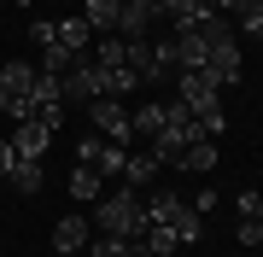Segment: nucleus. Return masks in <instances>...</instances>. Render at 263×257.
<instances>
[{"instance_id": "nucleus-17", "label": "nucleus", "mask_w": 263, "mask_h": 257, "mask_svg": "<svg viewBox=\"0 0 263 257\" xmlns=\"http://www.w3.org/2000/svg\"><path fill=\"white\" fill-rule=\"evenodd\" d=\"M6 181H12L18 193H41V158H12Z\"/></svg>"}, {"instance_id": "nucleus-20", "label": "nucleus", "mask_w": 263, "mask_h": 257, "mask_svg": "<svg viewBox=\"0 0 263 257\" xmlns=\"http://www.w3.org/2000/svg\"><path fill=\"white\" fill-rule=\"evenodd\" d=\"M70 199H76V205L100 199V175H94V164H76V175H70Z\"/></svg>"}, {"instance_id": "nucleus-4", "label": "nucleus", "mask_w": 263, "mask_h": 257, "mask_svg": "<svg viewBox=\"0 0 263 257\" xmlns=\"http://www.w3.org/2000/svg\"><path fill=\"white\" fill-rule=\"evenodd\" d=\"M88 117H94V134H105V141H123V146H135L129 105H123V100H94V105H88Z\"/></svg>"}, {"instance_id": "nucleus-9", "label": "nucleus", "mask_w": 263, "mask_h": 257, "mask_svg": "<svg viewBox=\"0 0 263 257\" xmlns=\"http://www.w3.org/2000/svg\"><path fill=\"white\" fill-rule=\"evenodd\" d=\"M53 41L70 47V53H88V47H94V24H88L82 12H76V18H59V24H53Z\"/></svg>"}, {"instance_id": "nucleus-19", "label": "nucleus", "mask_w": 263, "mask_h": 257, "mask_svg": "<svg viewBox=\"0 0 263 257\" xmlns=\"http://www.w3.org/2000/svg\"><path fill=\"white\" fill-rule=\"evenodd\" d=\"M82 53H70V47H59V41H41V65L35 70H47V76H65V70L76 65Z\"/></svg>"}, {"instance_id": "nucleus-21", "label": "nucleus", "mask_w": 263, "mask_h": 257, "mask_svg": "<svg viewBox=\"0 0 263 257\" xmlns=\"http://www.w3.org/2000/svg\"><path fill=\"white\" fill-rule=\"evenodd\" d=\"M135 88H146V82L135 76L129 65H117V70H105V100H123V94H135Z\"/></svg>"}, {"instance_id": "nucleus-1", "label": "nucleus", "mask_w": 263, "mask_h": 257, "mask_svg": "<svg viewBox=\"0 0 263 257\" xmlns=\"http://www.w3.org/2000/svg\"><path fill=\"white\" fill-rule=\"evenodd\" d=\"M94 234L141 240V234H146V205H141V187H123V193H111V199H94Z\"/></svg>"}, {"instance_id": "nucleus-14", "label": "nucleus", "mask_w": 263, "mask_h": 257, "mask_svg": "<svg viewBox=\"0 0 263 257\" xmlns=\"http://www.w3.org/2000/svg\"><path fill=\"white\" fill-rule=\"evenodd\" d=\"M176 170H193V175H211L216 170V141H187V152H181Z\"/></svg>"}, {"instance_id": "nucleus-10", "label": "nucleus", "mask_w": 263, "mask_h": 257, "mask_svg": "<svg viewBox=\"0 0 263 257\" xmlns=\"http://www.w3.org/2000/svg\"><path fill=\"white\" fill-rule=\"evenodd\" d=\"M82 246H88V216H76V210L59 216V222H53V251L70 257V251H82Z\"/></svg>"}, {"instance_id": "nucleus-24", "label": "nucleus", "mask_w": 263, "mask_h": 257, "mask_svg": "<svg viewBox=\"0 0 263 257\" xmlns=\"http://www.w3.org/2000/svg\"><path fill=\"white\" fill-rule=\"evenodd\" d=\"M234 210H240V216H257V210H263V193H240Z\"/></svg>"}, {"instance_id": "nucleus-15", "label": "nucleus", "mask_w": 263, "mask_h": 257, "mask_svg": "<svg viewBox=\"0 0 263 257\" xmlns=\"http://www.w3.org/2000/svg\"><path fill=\"white\" fill-rule=\"evenodd\" d=\"M181 240H176V228H164V222H146V234H141V257H170Z\"/></svg>"}, {"instance_id": "nucleus-7", "label": "nucleus", "mask_w": 263, "mask_h": 257, "mask_svg": "<svg viewBox=\"0 0 263 257\" xmlns=\"http://www.w3.org/2000/svg\"><path fill=\"white\" fill-rule=\"evenodd\" d=\"M152 24H158V0H123V18H117V35L123 41H141Z\"/></svg>"}, {"instance_id": "nucleus-8", "label": "nucleus", "mask_w": 263, "mask_h": 257, "mask_svg": "<svg viewBox=\"0 0 263 257\" xmlns=\"http://www.w3.org/2000/svg\"><path fill=\"white\" fill-rule=\"evenodd\" d=\"M6 141H12V152H18V158H47V146H53V129L29 117V123H18V129L6 134Z\"/></svg>"}, {"instance_id": "nucleus-12", "label": "nucleus", "mask_w": 263, "mask_h": 257, "mask_svg": "<svg viewBox=\"0 0 263 257\" xmlns=\"http://www.w3.org/2000/svg\"><path fill=\"white\" fill-rule=\"evenodd\" d=\"M82 18L94 24V35H117V18H123V0H82Z\"/></svg>"}, {"instance_id": "nucleus-11", "label": "nucleus", "mask_w": 263, "mask_h": 257, "mask_svg": "<svg viewBox=\"0 0 263 257\" xmlns=\"http://www.w3.org/2000/svg\"><path fill=\"white\" fill-rule=\"evenodd\" d=\"M158 170L164 164L146 152V146H129V164H123V181H129V187H152V181H158Z\"/></svg>"}, {"instance_id": "nucleus-6", "label": "nucleus", "mask_w": 263, "mask_h": 257, "mask_svg": "<svg viewBox=\"0 0 263 257\" xmlns=\"http://www.w3.org/2000/svg\"><path fill=\"white\" fill-rule=\"evenodd\" d=\"M240 70H246V58H240L234 41H222V47H211V53H205V76H211L216 88H234V82H240Z\"/></svg>"}, {"instance_id": "nucleus-26", "label": "nucleus", "mask_w": 263, "mask_h": 257, "mask_svg": "<svg viewBox=\"0 0 263 257\" xmlns=\"http://www.w3.org/2000/svg\"><path fill=\"white\" fill-rule=\"evenodd\" d=\"M257 228H263V210H257Z\"/></svg>"}, {"instance_id": "nucleus-3", "label": "nucleus", "mask_w": 263, "mask_h": 257, "mask_svg": "<svg viewBox=\"0 0 263 257\" xmlns=\"http://www.w3.org/2000/svg\"><path fill=\"white\" fill-rule=\"evenodd\" d=\"M29 88H35V65H29V58H6V65H0V111H6L12 123H29V117H35Z\"/></svg>"}, {"instance_id": "nucleus-18", "label": "nucleus", "mask_w": 263, "mask_h": 257, "mask_svg": "<svg viewBox=\"0 0 263 257\" xmlns=\"http://www.w3.org/2000/svg\"><path fill=\"white\" fill-rule=\"evenodd\" d=\"M123 164H129V146L123 141H105L100 152H94V175L105 181V175H123Z\"/></svg>"}, {"instance_id": "nucleus-23", "label": "nucleus", "mask_w": 263, "mask_h": 257, "mask_svg": "<svg viewBox=\"0 0 263 257\" xmlns=\"http://www.w3.org/2000/svg\"><path fill=\"white\" fill-rule=\"evenodd\" d=\"M100 146H105V134H82V141H76V164H94Z\"/></svg>"}, {"instance_id": "nucleus-2", "label": "nucleus", "mask_w": 263, "mask_h": 257, "mask_svg": "<svg viewBox=\"0 0 263 257\" xmlns=\"http://www.w3.org/2000/svg\"><path fill=\"white\" fill-rule=\"evenodd\" d=\"M146 222H164V228H176V240H181V246H193V240L205 234L199 210L181 199V193H170V187H158V193L146 199Z\"/></svg>"}, {"instance_id": "nucleus-25", "label": "nucleus", "mask_w": 263, "mask_h": 257, "mask_svg": "<svg viewBox=\"0 0 263 257\" xmlns=\"http://www.w3.org/2000/svg\"><path fill=\"white\" fill-rule=\"evenodd\" d=\"M12 158H18V152H12V141H6V134H0V181H6V170H12Z\"/></svg>"}, {"instance_id": "nucleus-13", "label": "nucleus", "mask_w": 263, "mask_h": 257, "mask_svg": "<svg viewBox=\"0 0 263 257\" xmlns=\"http://www.w3.org/2000/svg\"><path fill=\"white\" fill-rule=\"evenodd\" d=\"M146 152L158 158V164H181V152H187V134H176V129H158L146 141Z\"/></svg>"}, {"instance_id": "nucleus-16", "label": "nucleus", "mask_w": 263, "mask_h": 257, "mask_svg": "<svg viewBox=\"0 0 263 257\" xmlns=\"http://www.w3.org/2000/svg\"><path fill=\"white\" fill-rule=\"evenodd\" d=\"M129 129H135V141H152V134L164 129V105L141 100V111H129Z\"/></svg>"}, {"instance_id": "nucleus-5", "label": "nucleus", "mask_w": 263, "mask_h": 257, "mask_svg": "<svg viewBox=\"0 0 263 257\" xmlns=\"http://www.w3.org/2000/svg\"><path fill=\"white\" fill-rule=\"evenodd\" d=\"M176 100L193 105V117H199V111H216V105H222V88H216L205 70H181L176 76Z\"/></svg>"}, {"instance_id": "nucleus-22", "label": "nucleus", "mask_w": 263, "mask_h": 257, "mask_svg": "<svg viewBox=\"0 0 263 257\" xmlns=\"http://www.w3.org/2000/svg\"><path fill=\"white\" fill-rule=\"evenodd\" d=\"M94 257H141V240H117V234H94Z\"/></svg>"}]
</instances>
